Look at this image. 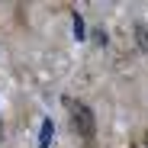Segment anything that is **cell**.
<instances>
[{
    "label": "cell",
    "mask_w": 148,
    "mask_h": 148,
    "mask_svg": "<svg viewBox=\"0 0 148 148\" xmlns=\"http://www.w3.org/2000/svg\"><path fill=\"white\" fill-rule=\"evenodd\" d=\"M64 106H68V116H71V132L87 148H93V142H97V116H93V110L84 100H74V97H64Z\"/></svg>",
    "instance_id": "obj_1"
},
{
    "label": "cell",
    "mask_w": 148,
    "mask_h": 148,
    "mask_svg": "<svg viewBox=\"0 0 148 148\" xmlns=\"http://www.w3.org/2000/svg\"><path fill=\"white\" fill-rule=\"evenodd\" d=\"M135 42H138V48H142V52L148 55V26H142V23L135 26Z\"/></svg>",
    "instance_id": "obj_2"
},
{
    "label": "cell",
    "mask_w": 148,
    "mask_h": 148,
    "mask_svg": "<svg viewBox=\"0 0 148 148\" xmlns=\"http://www.w3.org/2000/svg\"><path fill=\"white\" fill-rule=\"evenodd\" d=\"M93 42L97 45H106V32H93Z\"/></svg>",
    "instance_id": "obj_3"
},
{
    "label": "cell",
    "mask_w": 148,
    "mask_h": 148,
    "mask_svg": "<svg viewBox=\"0 0 148 148\" xmlns=\"http://www.w3.org/2000/svg\"><path fill=\"white\" fill-rule=\"evenodd\" d=\"M142 148H148V135H145V142H142Z\"/></svg>",
    "instance_id": "obj_4"
}]
</instances>
